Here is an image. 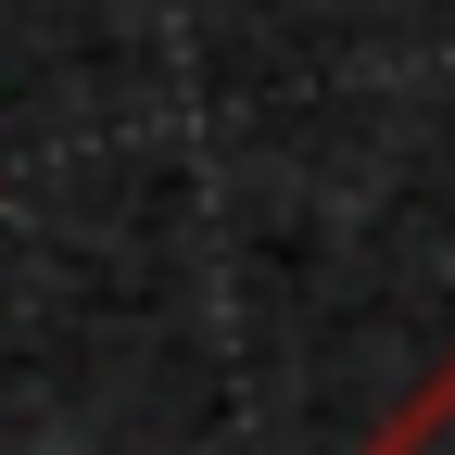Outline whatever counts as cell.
I'll return each mask as SVG.
<instances>
[{"label": "cell", "instance_id": "cell-1", "mask_svg": "<svg viewBox=\"0 0 455 455\" xmlns=\"http://www.w3.org/2000/svg\"><path fill=\"white\" fill-rule=\"evenodd\" d=\"M367 455H455V355H443V367L405 392V405L379 418V443H367Z\"/></svg>", "mask_w": 455, "mask_h": 455}]
</instances>
